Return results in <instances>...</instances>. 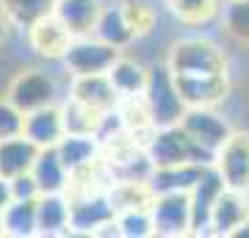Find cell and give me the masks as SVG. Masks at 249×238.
Listing matches in <instances>:
<instances>
[{
  "label": "cell",
  "mask_w": 249,
  "mask_h": 238,
  "mask_svg": "<svg viewBox=\"0 0 249 238\" xmlns=\"http://www.w3.org/2000/svg\"><path fill=\"white\" fill-rule=\"evenodd\" d=\"M142 97L152 128L180 125L188 111V103L180 94L178 78H175V72L166 61H158L150 67V78H147V89H144Z\"/></svg>",
  "instance_id": "obj_1"
},
{
  "label": "cell",
  "mask_w": 249,
  "mask_h": 238,
  "mask_svg": "<svg viewBox=\"0 0 249 238\" xmlns=\"http://www.w3.org/2000/svg\"><path fill=\"white\" fill-rule=\"evenodd\" d=\"M36 211H39V236H67L70 233L72 197H67V191L42 194L36 202Z\"/></svg>",
  "instance_id": "obj_19"
},
{
  "label": "cell",
  "mask_w": 249,
  "mask_h": 238,
  "mask_svg": "<svg viewBox=\"0 0 249 238\" xmlns=\"http://www.w3.org/2000/svg\"><path fill=\"white\" fill-rule=\"evenodd\" d=\"M25 36H28V44H31L39 55H45V58H61V55L67 53L70 42H72L70 28L64 25L55 14H47V17H42L39 22H34V25L25 31Z\"/></svg>",
  "instance_id": "obj_12"
},
{
  "label": "cell",
  "mask_w": 249,
  "mask_h": 238,
  "mask_svg": "<svg viewBox=\"0 0 249 238\" xmlns=\"http://www.w3.org/2000/svg\"><path fill=\"white\" fill-rule=\"evenodd\" d=\"M180 125L205 152L213 155V161H216V152L222 150L232 136V128L227 125L224 116L216 114L213 106H191Z\"/></svg>",
  "instance_id": "obj_6"
},
{
  "label": "cell",
  "mask_w": 249,
  "mask_h": 238,
  "mask_svg": "<svg viewBox=\"0 0 249 238\" xmlns=\"http://www.w3.org/2000/svg\"><path fill=\"white\" fill-rule=\"evenodd\" d=\"M230 238H249V219L244 221L241 227H235V230H232V236H230Z\"/></svg>",
  "instance_id": "obj_34"
},
{
  "label": "cell",
  "mask_w": 249,
  "mask_h": 238,
  "mask_svg": "<svg viewBox=\"0 0 249 238\" xmlns=\"http://www.w3.org/2000/svg\"><path fill=\"white\" fill-rule=\"evenodd\" d=\"M55 150L61 155L64 166L70 169V175H83L91 172V166L100 161V150H103V141L97 139V133H67Z\"/></svg>",
  "instance_id": "obj_11"
},
{
  "label": "cell",
  "mask_w": 249,
  "mask_h": 238,
  "mask_svg": "<svg viewBox=\"0 0 249 238\" xmlns=\"http://www.w3.org/2000/svg\"><path fill=\"white\" fill-rule=\"evenodd\" d=\"M208 164H183V166H152L147 177V188L155 194H175V191H191L196 180L202 177Z\"/></svg>",
  "instance_id": "obj_15"
},
{
  "label": "cell",
  "mask_w": 249,
  "mask_h": 238,
  "mask_svg": "<svg viewBox=\"0 0 249 238\" xmlns=\"http://www.w3.org/2000/svg\"><path fill=\"white\" fill-rule=\"evenodd\" d=\"M116 208L114 197L106 191H86L72 197L70 213V233L72 236H100L103 227H116Z\"/></svg>",
  "instance_id": "obj_5"
},
{
  "label": "cell",
  "mask_w": 249,
  "mask_h": 238,
  "mask_svg": "<svg viewBox=\"0 0 249 238\" xmlns=\"http://www.w3.org/2000/svg\"><path fill=\"white\" fill-rule=\"evenodd\" d=\"M53 9L55 0H0V11L9 17L11 25L22 28V31H28L47 14H53Z\"/></svg>",
  "instance_id": "obj_25"
},
{
  "label": "cell",
  "mask_w": 249,
  "mask_h": 238,
  "mask_svg": "<svg viewBox=\"0 0 249 238\" xmlns=\"http://www.w3.org/2000/svg\"><path fill=\"white\" fill-rule=\"evenodd\" d=\"M222 22L227 36L249 44V0H227L222 9Z\"/></svg>",
  "instance_id": "obj_28"
},
{
  "label": "cell",
  "mask_w": 249,
  "mask_h": 238,
  "mask_svg": "<svg viewBox=\"0 0 249 238\" xmlns=\"http://www.w3.org/2000/svg\"><path fill=\"white\" fill-rule=\"evenodd\" d=\"M119 55H122L119 47L89 34V36H72L67 53L61 55V64L67 67L72 78H78V75H106Z\"/></svg>",
  "instance_id": "obj_3"
},
{
  "label": "cell",
  "mask_w": 249,
  "mask_h": 238,
  "mask_svg": "<svg viewBox=\"0 0 249 238\" xmlns=\"http://www.w3.org/2000/svg\"><path fill=\"white\" fill-rule=\"evenodd\" d=\"M155 236L160 238H180L191 236V200L186 191L175 194H155L150 202Z\"/></svg>",
  "instance_id": "obj_8"
},
{
  "label": "cell",
  "mask_w": 249,
  "mask_h": 238,
  "mask_svg": "<svg viewBox=\"0 0 249 238\" xmlns=\"http://www.w3.org/2000/svg\"><path fill=\"white\" fill-rule=\"evenodd\" d=\"M25 133V111L17 108L9 97L0 100V139H14Z\"/></svg>",
  "instance_id": "obj_30"
},
{
  "label": "cell",
  "mask_w": 249,
  "mask_h": 238,
  "mask_svg": "<svg viewBox=\"0 0 249 238\" xmlns=\"http://www.w3.org/2000/svg\"><path fill=\"white\" fill-rule=\"evenodd\" d=\"M25 136L34 141L36 147H55L58 141L67 136V125H64V111L61 106H45L25 114Z\"/></svg>",
  "instance_id": "obj_14"
},
{
  "label": "cell",
  "mask_w": 249,
  "mask_h": 238,
  "mask_svg": "<svg viewBox=\"0 0 249 238\" xmlns=\"http://www.w3.org/2000/svg\"><path fill=\"white\" fill-rule=\"evenodd\" d=\"M172 14L186 22V25H199L205 19H211L219 9V0H166Z\"/></svg>",
  "instance_id": "obj_29"
},
{
  "label": "cell",
  "mask_w": 249,
  "mask_h": 238,
  "mask_svg": "<svg viewBox=\"0 0 249 238\" xmlns=\"http://www.w3.org/2000/svg\"><path fill=\"white\" fill-rule=\"evenodd\" d=\"M0 236H3V213H0Z\"/></svg>",
  "instance_id": "obj_35"
},
{
  "label": "cell",
  "mask_w": 249,
  "mask_h": 238,
  "mask_svg": "<svg viewBox=\"0 0 249 238\" xmlns=\"http://www.w3.org/2000/svg\"><path fill=\"white\" fill-rule=\"evenodd\" d=\"M108 78H111V83H114V89L119 92L122 100L142 97L144 89H147V78H150V67H142V64L133 61V58L119 55L116 64L108 70Z\"/></svg>",
  "instance_id": "obj_23"
},
{
  "label": "cell",
  "mask_w": 249,
  "mask_h": 238,
  "mask_svg": "<svg viewBox=\"0 0 249 238\" xmlns=\"http://www.w3.org/2000/svg\"><path fill=\"white\" fill-rule=\"evenodd\" d=\"M144 152L152 166H183V164H213V155L196 144L183 125L169 128H152Z\"/></svg>",
  "instance_id": "obj_2"
},
{
  "label": "cell",
  "mask_w": 249,
  "mask_h": 238,
  "mask_svg": "<svg viewBox=\"0 0 249 238\" xmlns=\"http://www.w3.org/2000/svg\"><path fill=\"white\" fill-rule=\"evenodd\" d=\"M11 191H14V200H39L42 197V188L31 172L11 177Z\"/></svg>",
  "instance_id": "obj_31"
},
{
  "label": "cell",
  "mask_w": 249,
  "mask_h": 238,
  "mask_svg": "<svg viewBox=\"0 0 249 238\" xmlns=\"http://www.w3.org/2000/svg\"><path fill=\"white\" fill-rule=\"evenodd\" d=\"M39 150L42 147H36L25 133L14 136V139H0V175L11 180V177L31 172Z\"/></svg>",
  "instance_id": "obj_21"
},
{
  "label": "cell",
  "mask_w": 249,
  "mask_h": 238,
  "mask_svg": "<svg viewBox=\"0 0 249 238\" xmlns=\"http://www.w3.org/2000/svg\"><path fill=\"white\" fill-rule=\"evenodd\" d=\"M183 100L191 106H216L227 94V75H175Z\"/></svg>",
  "instance_id": "obj_18"
},
{
  "label": "cell",
  "mask_w": 249,
  "mask_h": 238,
  "mask_svg": "<svg viewBox=\"0 0 249 238\" xmlns=\"http://www.w3.org/2000/svg\"><path fill=\"white\" fill-rule=\"evenodd\" d=\"M249 219V200L247 191H235V188H224L219 202L211 216V233L208 236H232V230L241 227Z\"/></svg>",
  "instance_id": "obj_17"
},
{
  "label": "cell",
  "mask_w": 249,
  "mask_h": 238,
  "mask_svg": "<svg viewBox=\"0 0 249 238\" xmlns=\"http://www.w3.org/2000/svg\"><path fill=\"white\" fill-rule=\"evenodd\" d=\"M136 34H139V31L133 28V22H130V17H127L124 6H116V3L103 9V14H100V19H97V28H94V36H97V39L114 44V47H119V50L133 42Z\"/></svg>",
  "instance_id": "obj_22"
},
{
  "label": "cell",
  "mask_w": 249,
  "mask_h": 238,
  "mask_svg": "<svg viewBox=\"0 0 249 238\" xmlns=\"http://www.w3.org/2000/svg\"><path fill=\"white\" fill-rule=\"evenodd\" d=\"M55 80L42 70H25L19 72L17 78L11 80L9 86V94L6 97L14 103L17 108H22L25 114L36 111V108H45V106H53L55 103Z\"/></svg>",
  "instance_id": "obj_9"
},
{
  "label": "cell",
  "mask_w": 249,
  "mask_h": 238,
  "mask_svg": "<svg viewBox=\"0 0 249 238\" xmlns=\"http://www.w3.org/2000/svg\"><path fill=\"white\" fill-rule=\"evenodd\" d=\"M216 169L222 172L227 188L249 191V136L232 133L230 141L216 152Z\"/></svg>",
  "instance_id": "obj_10"
},
{
  "label": "cell",
  "mask_w": 249,
  "mask_h": 238,
  "mask_svg": "<svg viewBox=\"0 0 249 238\" xmlns=\"http://www.w3.org/2000/svg\"><path fill=\"white\" fill-rule=\"evenodd\" d=\"M116 233H119L122 238H147V236H155V224H152L150 205L122 208V211L116 213Z\"/></svg>",
  "instance_id": "obj_26"
},
{
  "label": "cell",
  "mask_w": 249,
  "mask_h": 238,
  "mask_svg": "<svg viewBox=\"0 0 249 238\" xmlns=\"http://www.w3.org/2000/svg\"><path fill=\"white\" fill-rule=\"evenodd\" d=\"M39 200H14L3 211V236L9 238H34L39 236Z\"/></svg>",
  "instance_id": "obj_24"
},
{
  "label": "cell",
  "mask_w": 249,
  "mask_h": 238,
  "mask_svg": "<svg viewBox=\"0 0 249 238\" xmlns=\"http://www.w3.org/2000/svg\"><path fill=\"white\" fill-rule=\"evenodd\" d=\"M70 92H72L70 97H75L78 103L94 108V111H103V114L122 103L119 92L108 78V72L106 75H78V78H72Z\"/></svg>",
  "instance_id": "obj_13"
},
{
  "label": "cell",
  "mask_w": 249,
  "mask_h": 238,
  "mask_svg": "<svg viewBox=\"0 0 249 238\" xmlns=\"http://www.w3.org/2000/svg\"><path fill=\"white\" fill-rule=\"evenodd\" d=\"M31 175L36 177V183L42 188V194H55V191H67L72 183V175L70 169L64 166L61 155L55 147H45V150H39L34 161V169H31Z\"/></svg>",
  "instance_id": "obj_20"
},
{
  "label": "cell",
  "mask_w": 249,
  "mask_h": 238,
  "mask_svg": "<svg viewBox=\"0 0 249 238\" xmlns=\"http://www.w3.org/2000/svg\"><path fill=\"white\" fill-rule=\"evenodd\" d=\"M224 188H227V183H224L222 172L216 169V164H208L202 177L188 191V200H191V236H208L211 233V216H213V208L219 202V197L224 194Z\"/></svg>",
  "instance_id": "obj_7"
},
{
  "label": "cell",
  "mask_w": 249,
  "mask_h": 238,
  "mask_svg": "<svg viewBox=\"0 0 249 238\" xmlns=\"http://www.w3.org/2000/svg\"><path fill=\"white\" fill-rule=\"evenodd\" d=\"M14 202V191H11V180L9 177H3L0 175V213L6 211L9 205Z\"/></svg>",
  "instance_id": "obj_32"
},
{
  "label": "cell",
  "mask_w": 249,
  "mask_h": 238,
  "mask_svg": "<svg viewBox=\"0 0 249 238\" xmlns=\"http://www.w3.org/2000/svg\"><path fill=\"white\" fill-rule=\"evenodd\" d=\"M166 64L175 75H227L222 50L208 39H180L169 50Z\"/></svg>",
  "instance_id": "obj_4"
},
{
  "label": "cell",
  "mask_w": 249,
  "mask_h": 238,
  "mask_svg": "<svg viewBox=\"0 0 249 238\" xmlns=\"http://www.w3.org/2000/svg\"><path fill=\"white\" fill-rule=\"evenodd\" d=\"M103 9H106L103 0H55L53 14L70 28L72 36H89L94 34Z\"/></svg>",
  "instance_id": "obj_16"
},
{
  "label": "cell",
  "mask_w": 249,
  "mask_h": 238,
  "mask_svg": "<svg viewBox=\"0 0 249 238\" xmlns=\"http://www.w3.org/2000/svg\"><path fill=\"white\" fill-rule=\"evenodd\" d=\"M64 111V125H67V133H97L100 122H103V111H94V108L78 103L75 97H70L61 106Z\"/></svg>",
  "instance_id": "obj_27"
},
{
  "label": "cell",
  "mask_w": 249,
  "mask_h": 238,
  "mask_svg": "<svg viewBox=\"0 0 249 238\" xmlns=\"http://www.w3.org/2000/svg\"><path fill=\"white\" fill-rule=\"evenodd\" d=\"M9 17L6 14H0V42H6V36H9Z\"/></svg>",
  "instance_id": "obj_33"
}]
</instances>
